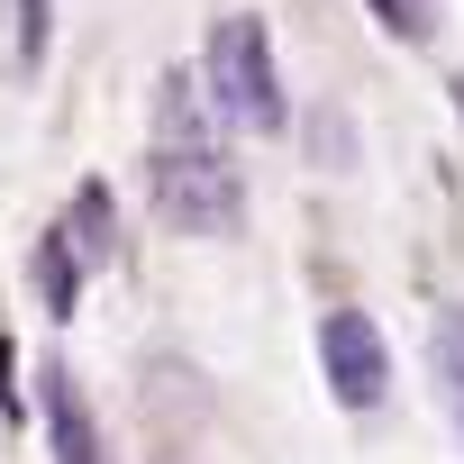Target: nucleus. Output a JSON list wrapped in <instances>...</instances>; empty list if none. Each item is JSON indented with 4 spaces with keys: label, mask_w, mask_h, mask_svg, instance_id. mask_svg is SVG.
<instances>
[{
    "label": "nucleus",
    "mask_w": 464,
    "mask_h": 464,
    "mask_svg": "<svg viewBox=\"0 0 464 464\" xmlns=\"http://www.w3.org/2000/svg\"><path fill=\"white\" fill-rule=\"evenodd\" d=\"M382 19H392L401 37H428V19H437V10H428V0H382Z\"/></svg>",
    "instance_id": "10"
},
{
    "label": "nucleus",
    "mask_w": 464,
    "mask_h": 464,
    "mask_svg": "<svg viewBox=\"0 0 464 464\" xmlns=\"http://www.w3.org/2000/svg\"><path fill=\"white\" fill-rule=\"evenodd\" d=\"M46 28H55L46 0H19V64H37V55H46Z\"/></svg>",
    "instance_id": "9"
},
{
    "label": "nucleus",
    "mask_w": 464,
    "mask_h": 464,
    "mask_svg": "<svg viewBox=\"0 0 464 464\" xmlns=\"http://www.w3.org/2000/svg\"><path fill=\"white\" fill-rule=\"evenodd\" d=\"M319 364H328V392L346 410H382L392 401V346L364 310H328L319 319Z\"/></svg>",
    "instance_id": "3"
},
{
    "label": "nucleus",
    "mask_w": 464,
    "mask_h": 464,
    "mask_svg": "<svg viewBox=\"0 0 464 464\" xmlns=\"http://www.w3.org/2000/svg\"><path fill=\"white\" fill-rule=\"evenodd\" d=\"M455 101H464V82H455Z\"/></svg>",
    "instance_id": "11"
},
{
    "label": "nucleus",
    "mask_w": 464,
    "mask_h": 464,
    "mask_svg": "<svg viewBox=\"0 0 464 464\" xmlns=\"http://www.w3.org/2000/svg\"><path fill=\"white\" fill-rule=\"evenodd\" d=\"M146 182H155V209L191 237H227L246 218V182L218 146H155L146 155Z\"/></svg>",
    "instance_id": "2"
},
{
    "label": "nucleus",
    "mask_w": 464,
    "mask_h": 464,
    "mask_svg": "<svg viewBox=\"0 0 464 464\" xmlns=\"http://www.w3.org/2000/svg\"><path fill=\"white\" fill-rule=\"evenodd\" d=\"M200 101L218 119L256 128V137L283 128V82H274V46H265L256 19H218L209 28V46H200Z\"/></svg>",
    "instance_id": "1"
},
{
    "label": "nucleus",
    "mask_w": 464,
    "mask_h": 464,
    "mask_svg": "<svg viewBox=\"0 0 464 464\" xmlns=\"http://www.w3.org/2000/svg\"><path fill=\"white\" fill-rule=\"evenodd\" d=\"M110 227H119V218H110V191H101V182H82V200H73V209H64V227H55V246H64L73 265H101V256H119Z\"/></svg>",
    "instance_id": "4"
},
{
    "label": "nucleus",
    "mask_w": 464,
    "mask_h": 464,
    "mask_svg": "<svg viewBox=\"0 0 464 464\" xmlns=\"http://www.w3.org/2000/svg\"><path fill=\"white\" fill-rule=\"evenodd\" d=\"M46 437H55V464H101L92 410L73 401V382H64V373H46Z\"/></svg>",
    "instance_id": "5"
},
{
    "label": "nucleus",
    "mask_w": 464,
    "mask_h": 464,
    "mask_svg": "<svg viewBox=\"0 0 464 464\" xmlns=\"http://www.w3.org/2000/svg\"><path fill=\"white\" fill-rule=\"evenodd\" d=\"M428 355H437L446 410H455V428H464V310H437V328H428Z\"/></svg>",
    "instance_id": "6"
},
{
    "label": "nucleus",
    "mask_w": 464,
    "mask_h": 464,
    "mask_svg": "<svg viewBox=\"0 0 464 464\" xmlns=\"http://www.w3.org/2000/svg\"><path fill=\"white\" fill-rule=\"evenodd\" d=\"M155 119H164V146H209V137H200V82H191V73H173V82H164Z\"/></svg>",
    "instance_id": "7"
},
{
    "label": "nucleus",
    "mask_w": 464,
    "mask_h": 464,
    "mask_svg": "<svg viewBox=\"0 0 464 464\" xmlns=\"http://www.w3.org/2000/svg\"><path fill=\"white\" fill-rule=\"evenodd\" d=\"M37 292H46V301H55V310H64V319H73V292H82V265H73V256H64V246H55V237H46V246H37Z\"/></svg>",
    "instance_id": "8"
}]
</instances>
